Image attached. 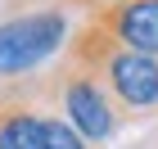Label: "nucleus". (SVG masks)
<instances>
[{
  "mask_svg": "<svg viewBox=\"0 0 158 149\" xmlns=\"http://www.w3.org/2000/svg\"><path fill=\"white\" fill-rule=\"evenodd\" d=\"M63 54L99 77V86L109 90L118 113H154L158 109V59L154 54H140V50H127L99 23L86 18L73 32V41H68Z\"/></svg>",
  "mask_w": 158,
  "mask_h": 149,
  "instance_id": "obj_1",
  "label": "nucleus"
},
{
  "mask_svg": "<svg viewBox=\"0 0 158 149\" xmlns=\"http://www.w3.org/2000/svg\"><path fill=\"white\" fill-rule=\"evenodd\" d=\"M41 95L54 99V113L73 126L86 145H104L118 131V104L109 99V90L99 86V77L90 68H81L77 59L63 54L50 86H41Z\"/></svg>",
  "mask_w": 158,
  "mask_h": 149,
  "instance_id": "obj_2",
  "label": "nucleus"
},
{
  "mask_svg": "<svg viewBox=\"0 0 158 149\" xmlns=\"http://www.w3.org/2000/svg\"><path fill=\"white\" fill-rule=\"evenodd\" d=\"M68 41V14L63 9H32L18 14V18H5L0 23V77L14 81V77L36 72L45 59H54Z\"/></svg>",
  "mask_w": 158,
  "mask_h": 149,
  "instance_id": "obj_3",
  "label": "nucleus"
},
{
  "mask_svg": "<svg viewBox=\"0 0 158 149\" xmlns=\"http://www.w3.org/2000/svg\"><path fill=\"white\" fill-rule=\"evenodd\" d=\"M90 23H99L113 41L127 50L154 54L158 59V0H118V5H99L90 9Z\"/></svg>",
  "mask_w": 158,
  "mask_h": 149,
  "instance_id": "obj_4",
  "label": "nucleus"
},
{
  "mask_svg": "<svg viewBox=\"0 0 158 149\" xmlns=\"http://www.w3.org/2000/svg\"><path fill=\"white\" fill-rule=\"evenodd\" d=\"M0 149H41V104H36V95L0 99Z\"/></svg>",
  "mask_w": 158,
  "mask_h": 149,
  "instance_id": "obj_5",
  "label": "nucleus"
},
{
  "mask_svg": "<svg viewBox=\"0 0 158 149\" xmlns=\"http://www.w3.org/2000/svg\"><path fill=\"white\" fill-rule=\"evenodd\" d=\"M41 149H90V145L45 104V109H41Z\"/></svg>",
  "mask_w": 158,
  "mask_h": 149,
  "instance_id": "obj_6",
  "label": "nucleus"
}]
</instances>
